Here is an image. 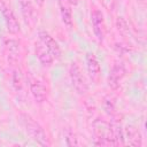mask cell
<instances>
[{
	"label": "cell",
	"instance_id": "obj_19",
	"mask_svg": "<svg viewBox=\"0 0 147 147\" xmlns=\"http://www.w3.org/2000/svg\"><path fill=\"white\" fill-rule=\"evenodd\" d=\"M69 3H71V5H76L77 3V0H67Z\"/></svg>",
	"mask_w": 147,
	"mask_h": 147
},
{
	"label": "cell",
	"instance_id": "obj_2",
	"mask_svg": "<svg viewBox=\"0 0 147 147\" xmlns=\"http://www.w3.org/2000/svg\"><path fill=\"white\" fill-rule=\"evenodd\" d=\"M70 79H71V84H72L74 88L77 91V93L85 94L87 92L86 80L82 74L79 65L76 62L71 63V65H70Z\"/></svg>",
	"mask_w": 147,
	"mask_h": 147
},
{
	"label": "cell",
	"instance_id": "obj_12",
	"mask_svg": "<svg viewBox=\"0 0 147 147\" xmlns=\"http://www.w3.org/2000/svg\"><path fill=\"white\" fill-rule=\"evenodd\" d=\"M126 136L129 139V144L132 146H140L141 145V138L139 131H137L134 127L130 126L126 127Z\"/></svg>",
	"mask_w": 147,
	"mask_h": 147
},
{
	"label": "cell",
	"instance_id": "obj_1",
	"mask_svg": "<svg viewBox=\"0 0 147 147\" xmlns=\"http://www.w3.org/2000/svg\"><path fill=\"white\" fill-rule=\"evenodd\" d=\"M23 123L25 126V130L28 132V134L31 137L32 140H34L36 142H38L41 146H47L48 141H47V137L45 134L44 129L29 115H23Z\"/></svg>",
	"mask_w": 147,
	"mask_h": 147
},
{
	"label": "cell",
	"instance_id": "obj_9",
	"mask_svg": "<svg viewBox=\"0 0 147 147\" xmlns=\"http://www.w3.org/2000/svg\"><path fill=\"white\" fill-rule=\"evenodd\" d=\"M5 48L8 53V61L10 63H15L18 59L20 53V42L16 39H6L5 40Z\"/></svg>",
	"mask_w": 147,
	"mask_h": 147
},
{
	"label": "cell",
	"instance_id": "obj_13",
	"mask_svg": "<svg viewBox=\"0 0 147 147\" xmlns=\"http://www.w3.org/2000/svg\"><path fill=\"white\" fill-rule=\"evenodd\" d=\"M116 28L123 37H130V28L123 16H118L116 18Z\"/></svg>",
	"mask_w": 147,
	"mask_h": 147
},
{
	"label": "cell",
	"instance_id": "obj_5",
	"mask_svg": "<svg viewBox=\"0 0 147 147\" xmlns=\"http://www.w3.org/2000/svg\"><path fill=\"white\" fill-rule=\"evenodd\" d=\"M125 75V68L122 63H116L111 68V71L108 77V84L111 88H117L119 85V82Z\"/></svg>",
	"mask_w": 147,
	"mask_h": 147
},
{
	"label": "cell",
	"instance_id": "obj_6",
	"mask_svg": "<svg viewBox=\"0 0 147 147\" xmlns=\"http://www.w3.org/2000/svg\"><path fill=\"white\" fill-rule=\"evenodd\" d=\"M91 18H92L94 34L98 38V40L100 42H102V40H103V14L99 9H95V10H93Z\"/></svg>",
	"mask_w": 147,
	"mask_h": 147
},
{
	"label": "cell",
	"instance_id": "obj_14",
	"mask_svg": "<svg viewBox=\"0 0 147 147\" xmlns=\"http://www.w3.org/2000/svg\"><path fill=\"white\" fill-rule=\"evenodd\" d=\"M20 1V6H21V10L23 16L25 17V20L31 18L32 16V6H31V1L30 0H18Z\"/></svg>",
	"mask_w": 147,
	"mask_h": 147
},
{
	"label": "cell",
	"instance_id": "obj_18",
	"mask_svg": "<svg viewBox=\"0 0 147 147\" xmlns=\"http://www.w3.org/2000/svg\"><path fill=\"white\" fill-rule=\"evenodd\" d=\"M34 1L37 2L38 6H42V5H44V0H34Z\"/></svg>",
	"mask_w": 147,
	"mask_h": 147
},
{
	"label": "cell",
	"instance_id": "obj_16",
	"mask_svg": "<svg viewBox=\"0 0 147 147\" xmlns=\"http://www.w3.org/2000/svg\"><path fill=\"white\" fill-rule=\"evenodd\" d=\"M114 103L111 102V100H106L105 101V110L108 113V114H113L114 113Z\"/></svg>",
	"mask_w": 147,
	"mask_h": 147
},
{
	"label": "cell",
	"instance_id": "obj_7",
	"mask_svg": "<svg viewBox=\"0 0 147 147\" xmlns=\"http://www.w3.org/2000/svg\"><path fill=\"white\" fill-rule=\"evenodd\" d=\"M85 59H86V68H87V72L90 77L93 80H98L101 69H100V64H99L96 56L93 53H87Z\"/></svg>",
	"mask_w": 147,
	"mask_h": 147
},
{
	"label": "cell",
	"instance_id": "obj_11",
	"mask_svg": "<svg viewBox=\"0 0 147 147\" xmlns=\"http://www.w3.org/2000/svg\"><path fill=\"white\" fill-rule=\"evenodd\" d=\"M67 2H68L67 0H59L61 18H62V22L64 23V25H67L68 28H71L72 26V15H71V9L67 5Z\"/></svg>",
	"mask_w": 147,
	"mask_h": 147
},
{
	"label": "cell",
	"instance_id": "obj_4",
	"mask_svg": "<svg viewBox=\"0 0 147 147\" xmlns=\"http://www.w3.org/2000/svg\"><path fill=\"white\" fill-rule=\"evenodd\" d=\"M1 11H2L5 22H6V25H7V30L10 33H18L20 32V24L17 22V18L15 17L14 13L11 11V9L3 5L1 8Z\"/></svg>",
	"mask_w": 147,
	"mask_h": 147
},
{
	"label": "cell",
	"instance_id": "obj_17",
	"mask_svg": "<svg viewBox=\"0 0 147 147\" xmlns=\"http://www.w3.org/2000/svg\"><path fill=\"white\" fill-rule=\"evenodd\" d=\"M13 82H14L15 88H16V90H20V88H21V78H20V75H17V72H15Z\"/></svg>",
	"mask_w": 147,
	"mask_h": 147
},
{
	"label": "cell",
	"instance_id": "obj_20",
	"mask_svg": "<svg viewBox=\"0 0 147 147\" xmlns=\"http://www.w3.org/2000/svg\"><path fill=\"white\" fill-rule=\"evenodd\" d=\"M138 2H140V3H145L146 0H138Z\"/></svg>",
	"mask_w": 147,
	"mask_h": 147
},
{
	"label": "cell",
	"instance_id": "obj_10",
	"mask_svg": "<svg viewBox=\"0 0 147 147\" xmlns=\"http://www.w3.org/2000/svg\"><path fill=\"white\" fill-rule=\"evenodd\" d=\"M36 55L42 65H51L53 63V55L41 42L36 44Z\"/></svg>",
	"mask_w": 147,
	"mask_h": 147
},
{
	"label": "cell",
	"instance_id": "obj_3",
	"mask_svg": "<svg viewBox=\"0 0 147 147\" xmlns=\"http://www.w3.org/2000/svg\"><path fill=\"white\" fill-rule=\"evenodd\" d=\"M39 39L40 42L51 52V54L55 57H60L61 56V48L59 46V44L56 42V40L46 31H40L39 32Z\"/></svg>",
	"mask_w": 147,
	"mask_h": 147
},
{
	"label": "cell",
	"instance_id": "obj_8",
	"mask_svg": "<svg viewBox=\"0 0 147 147\" xmlns=\"http://www.w3.org/2000/svg\"><path fill=\"white\" fill-rule=\"evenodd\" d=\"M30 90H31V93L34 98V100L37 102H44L47 98V91H46V87L44 86V84L39 80H31L30 83Z\"/></svg>",
	"mask_w": 147,
	"mask_h": 147
},
{
	"label": "cell",
	"instance_id": "obj_15",
	"mask_svg": "<svg viewBox=\"0 0 147 147\" xmlns=\"http://www.w3.org/2000/svg\"><path fill=\"white\" fill-rule=\"evenodd\" d=\"M64 140H65V145H68V146H77L78 145V141H77L76 136L70 130H67L65 131V133H64Z\"/></svg>",
	"mask_w": 147,
	"mask_h": 147
}]
</instances>
